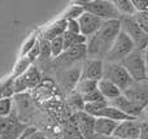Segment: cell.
I'll use <instances>...</instances> for the list:
<instances>
[{"label": "cell", "instance_id": "22", "mask_svg": "<svg viewBox=\"0 0 148 139\" xmlns=\"http://www.w3.org/2000/svg\"><path fill=\"white\" fill-rule=\"evenodd\" d=\"M97 81H91V79H81L79 83L77 85V88H75V92L78 95H81L82 98L88 94L94 92V91L97 90Z\"/></svg>", "mask_w": 148, "mask_h": 139}, {"label": "cell", "instance_id": "38", "mask_svg": "<svg viewBox=\"0 0 148 139\" xmlns=\"http://www.w3.org/2000/svg\"><path fill=\"white\" fill-rule=\"evenodd\" d=\"M138 139H148V121L140 122V133Z\"/></svg>", "mask_w": 148, "mask_h": 139}, {"label": "cell", "instance_id": "2", "mask_svg": "<svg viewBox=\"0 0 148 139\" xmlns=\"http://www.w3.org/2000/svg\"><path fill=\"white\" fill-rule=\"evenodd\" d=\"M103 78L110 81L113 85H116L121 91L127 90L130 86H133L134 79L129 72L125 69L120 62H105L104 61V75Z\"/></svg>", "mask_w": 148, "mask_h": 139}, {"label": "cell", "instance_id": "13", "mask_svg": "<svg viewBox=\"0 0 148 139\" xmlns=\"http://www.w3.org/2000/svg\"><path fill=\"white\" fill-rule=\"evenodd\" d=\"M108 103H109V105L120 109L122 113H125L126 116L131 117V118H138L143 113V108H140L136 104H134L133 101H130L125 95L118 96V98L113 99V100L108 101Z\"/></svg>", "mask_w": 148, "mask_h": 139}, {"label": "cell", "instance_id": "34", "mask_svg": "<svg viewBox=\"0 0 148 139\" xmlns=\"http://www.w3.org/2000/svg\"><path fill=\"white\" fill-rule=\"evenodd\" d=\"M66 31L70 34H81L78 20H68L66 21Z\"/></svg>", "mask_w": 148, "mask_h": 139}, {"label": "cell", "instance_id": "26", "mask_svg": "<svg viewBox=\"0 0 148 139\" xmlns=\"http://www.w3.org/2000/svg\"><path fill=\"white\" fill-rule=\"evenodd\" d=\"M13 113L12 98H4L0 100V117H9Z\"/></svg>", "mask_w": 148, "mask_h": 139}, {"label": "cell", "instance_id": "1", "mask_svg": "<svg viewBox=\"0 0 148 139\" xmlns=\"http://www.w3.org/2000/svg\"><path fill=\"white\" fill-rule=\"evenodd\" d=\"M121 33V21L109 20L104 21L100 30L94 36L87 39V57L99 59L104 61L108 52L110 51L118 34Z\"/></svg>", "mask_w": 148, "mask_h": 139}, {"label": "cell", "instance_id": "33", "mask_svg": "<svg viewBox=\"0 0 148 139\" xmlns=\"http://www.w3.org/2000/svg\"><path fill=\"white\" fill-rule=\"evenodd\" d=\"M82 99H83L84 104L86 103H94V101H99V100H104V98H103V95L100 94L99 90H96V91H94V92L88 94V95L83 96Z\"/></svg>", "mask_w": 148, "mask_h": 139}, {"label": "cell", "instance_id": "31", "mask_svg": "<svg viewBox=\"0 0 148 139\" xmlns=\"http://www.w3.org/2000/svg\"><path fill=\"white\" fill-rule=\"evenodd\" d=\"M134 20L138 22V25L142 27V30L148 34V13H136L134 16Z\"/></svg>", "mask_w": 148, "mask_h": 139}, {"label": "cell", "instance_id": "4", "mask_svg": "<svg viewBox=\"0 0 148 139\" xmlns=\"http://www.w3.org/2000/svg\"><path fill=\"white\" fill-rule=\"evenodd\" d=\"M83 7L84 12L92 13L101 18L103 21L109 20H120L121 14L118 13L117 8L114 5V1H108V0H91V1H78Z\"/></svg>", "mask_w": 148, "mask_h": 139}, {"label": "cell", "instance_id": "25", "mask_svg": "<svg viewBox=\"0 0 148 139\" xmlns=\"http://www.w3.org/2000/svg\"><path fill=\"white\" fill-rule=\"evenodd\" d=\"M65 51L64 47V38L59 36V38H55L51 40V52H52V57L57 59L59 56H61Z\"/></svg>", "mask_w": 148, "mask_h": 139}, {"label": "cell", "instance_id": "23", "mask_svg": "<svg viewBox=\"0 0 148 139\" xmlns=\"http://www.w3.org/2000/svg\"><path fill=\"white\" fill-rule=\"evenodd\" d=\"M33 61L29 59L27 56L26 57H21V60L16 64V68H14V73H13V78H17V77H21L23 75L31 66H33Z\"/></svg>", "mask_w": 148, "mask_h": 139}, {"label": "cell", "instance_id": "29", "mask_svg": "<svg viewBox=\"0 0 148 139\" xmlns=\"http://www.w3.org/2000/svg\"><path fill=\"white\" fill-rule=\"evenodd\" d=\"M14 114H10L9 117H0V135H4L5 133L9 130L10 125L13 124V121H14Z\"/></svg>", "mask_w": 148, "mask_h": 139}, {"label": "cell", "instance_id": "12", "mask_svg": "<svg viewBox=\"0 0 148 139\" xmlns=\"http://www.w3.org/2000/svg\"><path fill=\"white\" fill-rule=\"evenodd\" d=\"M139 133H140V121H138V118H133L120 122L113 135L117 139H138Z\"/></svg>", "mask_w": 148, "mask_h": 139}, {"label": "cell", "instance_id": "35", "mask_svg": "<svg viewBox=\"0 0 148 139\" xmlns=\"http://www.w3.org/2000/svg\"><path fill=\"white\" fill-rule=\"evenodd\" d=\"M36 42H38V39H36L35 36H33V38H30L25 44H23V47H22V52H21L22 57H26V56H27V53L31 51V48H33V47L36 44Z\"/></svg>", "mask_w": 148, "mask_h": 139}, {"label": "cell", "instance_id": "24", "mask_svg": "<svg viewBox=\"0 0 148 139\" xmlns=\"http://www.w3.org/2000/svg\"><path fill=\"white\" fill-rule=\"evenodd\" d=\"M108 100H99V101H94V103H86L83 107V111L86 113L91 114V116H96L97 112H100L101 109H104L105 107H108Z\"/></svg>", "mask_w": 148, "mask_h": 139}, {"label": "cell", "instance_id": "14", "mask_svg": "<svg viewBox=\"0 0 148 139\" xmlns=\"http://www.w3.org/2000/svg\"><path fill=\"white\" fill-rule=\"evenodd\" d=\"M78 130L83 139H92L95 135V117L86 113L84 111L77 114Z\"/></svg>", "mask_w": 148, "mask_h": 139}, {"label": "cell", "instance_id": "36", "mask_svg": "<svg viewBox=\"0 0 148 139\" xmlns=\"http://www.w3.org/2000/svg\"><path fill=\"white\" fill-rule=\"evenodd\" d=\"M26 139H47V137L43 131H39L35 127H30L27 135H26Z\"/></svg>", "mask_w": 148, "mask_h": 139}, {"label": "cell", "instance_id": "3", "mask_svg": "<svg viewBox=\"0 0 148 139\" xmlns=\"http://www.w3.org/2000/svg\"><path fill=\"white\" fill-rule=\"evenodd\" d=\"M121 64L129 72V74L131 75L134 82H144V81H148L146 60H144V51L134 49Z\"/></svg>", "mask_w": 148, "mask_h": 139}, {"label": "cell", "instance_id": "18", "mask_svg": "<svg viewBox=\"0 0 148 139\" xmlns=\"http://www.w3.org/2000/svg\"><path fill=\"white\" fill-rule=\"evenodd\" d=\"M66 31V20L65 18H61L60 21L55 22L53 25H51L46 31L43 33V39L51 42L52 39L59 38V36H62Z\"/></svg>", "mask_w": 148, "mask_h": 139}, {"label": "cell", "instance_id": "11", "mask_svg": "<svg viewBox=\"0 0 148 139\" xmlns=\"http://www.w3.org/2000/svg\"><path fill=\"white\" fill-rule=\"evenodd\" d=\"M59 82L65 91H73L77 88V85L81 81V66H70L68 69H62L57 74Z\"/></svg>", "mask_w": 148, "mask_h": 139}, {"label": "cell", "instance_id": "28", "mask_svg": "<svg viewBox=\"0 0 148 139\" xmlns=\"http://www.w3.org/2000/svg\"><path fill=\"white\" fill-rule=\"evenodd\" d=\"M39 43H40V55H39V59L43 60V61H48L52 57L51 42L46 40V39H42V40H39Z\"/></svg>", "mask_w": 148, "mask_h": 139}, {"label": "cell", "instance_id": "21", "mask_svg": "<svg viewBox=\"0 0 148 139\" xmlns=\"http://www.w3.org/2000/svg\"><path fill=\"white\" fill-rule=\"evenodd\" d=\"M114 5L121 17H134L136 14V10L131 0H116Z\"/></svg>", "mask_w": 148, "mask_h": 139}, {"label": "cell", "instance_id": "20", "mask_svg": "<svg viewBox=\"0 0 148 139\" xmlns=\"http://www.w3.org/2000/svg\"><path fill=\"white\" fill-rule=\"evenodd\" d=\"M62 38H64L65 51L73 48V47H77V46H81V44L87 43V38L83 36L82 34H70V33H68V31H65V34L62 35Z\"/></svg>", "mask_w": 148, "mask_h": 139}, {"label": "cell", "instance_id": "39", "mask_svg": "<svg viewBox=\"0 0 148 139\" xmlns=\"http://www.w3.org/2000/svg\"><path fill=\"white\" fill-rule=\"evenodd\" d=\"M92 139H117L114 135H99V134H95Z\"/></svg>", "mask_w": 148, "mask_h": 139}, {"label": "cell", "instance_id": "42", "mask_svg": "<svg viewBox=\"0 0 148 139\" xmlns=\"http://www.w3.org/2000/svg\"><path fill=\"white\" fill-rule=\"evenodd\" d=\"M143 113H144V114H146V116L148 117V103H147V105L144 107V109H143Z\"/></svg>", "mask_w": 148, "mask_h": 139}, {"label": "cell", "instance_id": "6", "mask_svg": "<svg viewBox=\"0 0 148 139\" xmlns=\"http://www.w3.org/2000/svg\"><path fill=\"white\" fill-rule=\"evenodd\" d=\"M121 30L130 36V39L135 44V49L144 51L148 46V34H146L138 25L134 17H121Z\"/></svg>", "mask_w": 148, "mask_h": 139}, {"label": "cell", "instance_id": "41", "mask_svg": "<svg viewBox=\"0 0 148 139\" xmlns=\"http://www.w3.org/2000/svg\"><path fill=\"white\" fill-rule=\"evenodd\" d=\"M29 130H30V127H27V129H26V130H25V133H23V134H22V135H21V137H20V138H18V139H26V135H27Z\"/></svg>", "mask_w": 148, "mask_h": 139}, {"label": "cell", "instance_id": "27", "mask_svg": "<svg viewBox=\"0 0 148 139\" xmlns=\"http://www.w3.org/2000/svg\"><path fill=\"white\" fill-rule=\"evenodd\" d=\"M84 13V9L81 4L79 5H72L69 7V9L66 10V13L64 14V18L65 20H78L82 14Z\"/></svg>", "mask_w": 148, "mask_h": 139}, {"label": "cell", "instance_id": "15", "mask_svg": "<svg viewBox=\"0 0 148 139\" xmlns=\"http://www.w3.org/2000/svg\"><path fill=\"white\" fill-rule=\"evenodd\" d=\"M97 90L100 91L103 98L108 101H110V100H113V99H116V98L122 95V91H121L116 85H113L110 81L105 79V78H103V79L99 81V83H97Z\"/></svg>", "mask_w": 148, "mask_h": 139}, {"label": "cell", "instance_id": "30", "mask_svg": "<svg viewBox=\"0 0 148 139\" xmlns=\"http://www.w3.org/2000/svg\"><path fill=\"white\" fill-rule=\"evenodd\" d=\"M0 88H1V92H3V98H12L16 94L14 86H13V78H10L9 81H7L3 85H0Z\"/></svg>", "mask_w": 148, "mask_h": 139}, {"label": "cell", "instance_id": "19", "mask_svg": "<svg viewBox=\"0 0 148 139\" xmlns=\"http://www.w3.org/2000/svg\"><path fill=\"white\" fill-rule=\"evenodd\" d=\"M17 78H21V81L26 86V88H33L40 82V73L38 72V69L35 66H31L25 74Z\"/></svg>", "mask_w": 148, "mask_h": 139}, {"label": "cell", "instance_id": "7", "mask_svg": "<svg viewBox=\"0 0 148 139\" xmlns=\"http://www.w3.org/2000/svg\"><path fill=\"white\" fill-rule=\"evenodd\" d=\"M84 57H87V46L81 44V46L73 47V48L64 51L61 56L53 60V65L56 68L60 66L61 69H68L70 66H74L81 60H86Z\"/></svg>", "mask_w": 148, "mask_h": 139}, {"label": "cell", "instance_id": "40", "mask_svg": "<svg viewBox=\"0 0 148 139\" xmlns=\"http://www.w3.org/2000/svg\"><path fill=\"white\" fill-rule=\"evenodd\" d=\"M144 60H146V66H147V73H148V46L144 49Z\"/></svg>", "mask_w": 148, "mask_h": 139}, {"label": "cell", "instance_id": "37", "mask_svg": "<svg viewBox=\"0 0 148 139\" xmlns=\"http://www.w3.org/2000/svg\"><path fill=\"white\" fill-rule=\"evenodd\" d=\"M39 55H40V43H39V40H38L35 46L31 48V51L27 53V57L31 61H35L36 59H39Z\"/></svg>", "mask_w": 148, "mask_h": 139}, {"label": "cell", "instance_id": "16", "mask_svg": "<svg viewBox=\"0 0 148 139\" xmlns=\"http://www.w3.org/2000/svg\"><path fill=\"white\" fill-rule=\"evenodd\" d=\"M118 124L117 121H112L108 118H101V117H95V134L99 135H113L117 129Z\"/></svg>", "mask_w": 148, "mask_h": 139}, {"label": "cell", "instance_id": "17", "mask_svg": "<svg viewBox=\"0 0 148 139\" xmlns=\"http://www.w3.org/2000/svg\"><path fill=\"white\" fill-rule=\"evenodd\" d=\"M95 117H96V118H97V117H101V118H108V120L117 121V122H122V121H125V120H133L131 117H129V116H126L125 113H122L120 109L114 108V107L109 105V104H108V107H105L104 109H101L100 112H97Z\"/></svg>", "mask_w": 148, "mask_h": 139}, {"label": "cell", "instance_id": "44", "mask_svg": "<svg viewBox=\"0 0 148 139\" xmlns=\"http://www.w3.org/2000/svg\"><path fill=\"white\" fill-rule=\"evenodd\" d=\"M0 139H3V137H1V135H0Z\"/></svg>", "mask_w": 148, "mask_h": 139}, {"label": "cell", "instance_id": "43", "mask_svg": "<svg viewBox=\"0 0 148 139\" xmlns=\"http://www.w3.org/2000/svg\"><path fill=\"white\" fill-rule=\"evenodd\" d=\"M1 99H4V98H3V92H1V88H0V100H1Z\"/></svg>", "mask_w": 148, "mask_h": 139}, {"label": "cell", "instance_id": "10", "mask_svg": "<svg viewBox=\"0 0 148 139\" xmlns=\"http://www.w3.org/2000/svg\"><path fill=\"white\" fill-rule=\"evenodd\" d=\"M78 23H79V29H81V34L88 39L91 36H94L100 30L104 21L101 18H99L97 16L92 14V13L84 12L78 18Z\"/></svg>", "mask_w": 148, "mask_h": 139}, {"label": "cell", "instance_id": "5", "mask_svg": "<svg viewBox=\"0 0 148 139\" xmlns=\"http://www.w3.org/2000/svg\"><path fill=\"white\" fill-rule=\"evenodd\" d=\"M135 49V44L130 39V36L126 35L122 30L116 38L114 43H113L110 51L108 52L107 57L104 61L105 62H122L131 52Z\"/></svg>", "mask_w": 148, "mask_h": 139}, {"label": "cell", "instance_id": "32", "mask_svg": "<svg viewBox=\"0 0 148 139\" xmlns=\"http://www.w3.org/2000/svg\"><path fill=\"white\" fill-rule=\"evenodd\" d=\"M136 13H148V0H131Z\"/></svg>", "mask_w": 148, "mask_h": 139}, {"label": "cell", "instance_id": "8", "mask_svg": "<svg viewBox=\"0 0 148 139\" xmlns=\"http://www.w3.org/2000/svg\"><path fill=\"white\" fill-rule=\"evenodd\" d=\"M104 75V61L99 59H86L81 65V79L97 81Z\"/></svg>", "mask_w": 148, "mask_h": 139}, {"label": "cell", "instance_id": "9", "mask_svg": "<svg viewBox=\"0 0 148 139\" xmlns=\"http://www.w3.org/2000/svg\"><path fill=\"white\" fill-rule=\"evenodd\" d=\"M130 101L144 109L148 103V81L144 82H134L133 86L122 92Z\"/></svg>", "mask_w": 148, "mask_h": 139}]
</instances>
